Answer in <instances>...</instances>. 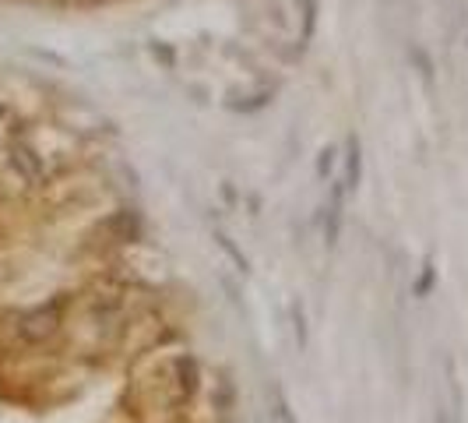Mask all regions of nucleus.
I'll return each mask as SVG.
<instances>
[{
	"label": "nucleus",
	"mask_w": 468,
	"mask_h": 423,
	"mask_svg": "<svg viewBox=\"0 0 468 423\" xmlns=\"http://www.w3.org/2000/svg\"><path fill=\"white\" fill-rule=\"evenodd\" d=\"M53 328H57L53 311H35V314H25V317H21V324H18V331H21L28 342H43L46 335H53Z\"/></svg>",
	"instance_id": "1"
}]
</instances>
